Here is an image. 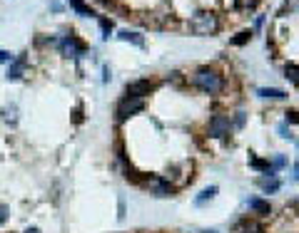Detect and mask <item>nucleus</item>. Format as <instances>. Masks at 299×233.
Segmentation results:
<instances>
[{"instance_id": "nucleus-1", "label": "nucleus", "mask_w": 299, "mask_h": 233, "mask_svg": "<svg viewBox=\"0 0 299 233\" xmlns=\"http://www.w3.org/2000/svg\"><path fill=\"white\" fill-rule=\"evenodd\" d=\"M192 85H195L197 90H202L205 94H217V92H222L224 80H222V75H220L217 70H212V67H200V70L192 75Z\"/></svg>"}, {"instance_id": "nucleus-2", "label": "nucleus", "mask_w": 299, "mask_h": 233, "mask_svg": "<svg viewBox=\"0 0 299 233\" xmlns=\"http://www.w3.org/2000/svg\"><path fill=\"white\" fill-rule=\"evenodd\" d=\"M217 28H220V20H217V15H212V13H200V15H195L192 23H190V30H192L195 35H212V33H217Z\"/></svg>"}, {"instance_id": "nucleus-3", "label": "nucleus", "mask_w": 299, "mask_h": 233, "mask_svg": "<svg viewBox=\"0 0 299 233\" xmlns=\"http://www.w3.org/2000/svg\"><path fill=\"white\" fill-rule=\"evenodd\" d=\"M58 47L63 50V55H68V57H80V55H85V43L80 40V38H75V35H65L63 40H58Z\"/></svg>"}, {"instance_id": "nucleus-4", "label": "nucleus", "mask_w": 299, "mask_h": 233, "mask_svg": "<svg viewBox=\"0 0 299 233\" xmlns=\"http://www.w3.org/2000/svg\"><path fill=\"white\" fill-rule=\"evenodd\" d=\"M229 132H232V122H229L227 114H215V117L210 119V134H212L215 139H224Z\"/></svg>"}, {"instance_id": "nucleus-5", "label": "nucleus", "mask_w": 299, "mask_h": 233, "mask_svg": "<svg viewBox=\"0 0 299 233\" xmlns=\"http://www.w3.org/2000/svg\"><path fill=\"white\" fill-rule=\"evenodd\" d=\"M145 104H142V99H137V97H125L120 104H117V122H125L130 114H135V112H140Z\"/></svg>"}, {"instance_id": "nucleus-6", "label": "nucleus", "mask_w": 299, "mask_h": 233, "mask_svg": "<svg viewBox=\"0 0 299 233\" xmlns=\"http://www.w3.org/2000/svg\"><path fill=\"white\" fill-rule=\"evenodd\" d=\"M152 90H155V82H150V80H137V82H130V85H127V97L142 99L145 94H150Z\"/></svg>"}, {"instance_id": "nucleus-7", "label": "nucleus", "mask_w": 299, "mask_h": 233, "mask_svg": "<svg viewBox=\"0 0 299 233\" xmlns=\"http://www.w3.org/2000/svg\"><path fill=\"white\" fill-rule=\"evenodd\" d=\"M25 62H28L25 55H20L18 60H13L10 67H8V80H20V77H23V67H25Z\"/></svg>"}, {"instance_id": "nucleus-8", "label": "nucleus", "mask_w": 299, "mask_h": 233, "mask_svg": "<svg viewBox=\"0 0 299 233\" xmlns=\"http://www.w3.org/2000/svg\"><path fill=\"white\" fill-rule=\"evenodd\" d=\"M259 186H262L267 193H274V191H279V179H277L274 174H267L264 179H259Z\"/></svg>"}, {"instance_id": "nucleus-9", "label": "nucleus", "mask_w": 299, "mask_h": 233, "mask_svg": "<svg viewBox=\"0 0 299 233\" xmlns=\"http://www.w3.org/2000/svg\"><path fill=\"white\" fill-rule=\"evenodd\" d=\"M249 208H254V211H257V213H262V216H269V213H272L269 203H267V201H262V198H249Z\"/></svg>"}, {"instance_id": "nucleus-10", "label": "nucleus", "mask_w": 299, "mask_h": 233, "mask_svg": "<svg viewBox=\"0 0 299 233\" xmlns=\"http://www.w3.org/2000/svg\"><path fill=\"white\" fill-rule=\"evenodd\" d=\"M68 3H70V8H73L77 15H92V10L82 3V0H68Z\"/></svg>"}, {"instance_id": "nucleus-11", "label": "nucleus", "mask_w": 299, "mask_h": 233, "mask_svg": "<svg viewBox=\"0 0 299 233\" xmlns=\"http://www.w3.org/2000/svg\"><path fill=\"white\" fill-rule=\"evenodd\" d=\"M155 196H172V186L167 181H157L155 186Z\"/></svg>"}, {"instance_id": "nucleus-12", "label": "nucleus", "mask_w": 299, "mask_h": 233, "mask_svg": "<svg viewBox=\"0 0 299 233\" xmlns=\"http://www.w3.org/2000/svg\"><path fill=\"white\" fill-rule=\"evenodd\" d=\"M215 193H217V186H210V188H205V191H202V193L195 198V203H197V206H202V203H205L207 198H212Z\"/></svg>"}, {"instance_id": "nucleus-13", "label": "nucleus", "mask_w": 299, "mask_h": 233, "mask_svg": "<svg viewBox=\"0 0 299 233\" xmlns=\"http://www.w3.org/2000/svg\"><path fill=\"white\" fill-rule=\"evenodd\" d=\"M259 94H262V97H272V99H282V97H287L282 90H267V87H262Z\"/></svg>"}, {"instance_id": "nucleus-14", "label": "nucleus", "mask_w": 299, "mask_h": 233, "mask_svg": "<svg viewBox=\"0 0 299 233\" xmlns=\"http://www.w3.org/2000/svg\"><path fill=\"white\" fill-rule=\"evenodd\" d=\"M257 3H259V0H234V8H239V10H252V8H257Z\"/></svg>"}, {"instance_id": "nucleus-15", "label": "nucleus", "mask_w": 299, "mask_h": 233, "mask_svg": "<svg viewBox=\"0 0 299 233\" xmlns=\"http://www.w3.org/2000/svg\"><path fill=\"white\" fill-rule=\"evenodd\" d=\"M120 38H122V40H130V43H135V45H140V47L145 45V43H142V38H140L137 33H127V30H125V33H120Z\"/></svg>"}, {"instance_id": "nucleus-16", "label": "nucleus", "mask_w": 299, "mask_h": 233, "mask_svg": "<svg viewBox=\"0 0 299 233\" xmlns=\"http://www.w3.org/2000/svg\"><path fill=\"white\" fill-rule=\"evenodd\" d=\"M287 80H292L294 85H299V67L297 65H287Z\"/></svg>"}, {"instance_id": "nucleus-17", "label": "nucleus", "mask_w": 299, "mask_h": 233, "mask_svg": "<svg viewBox=\"0 0 299 233\" xmlns=\"http://www.w3.org/2000/svg\"><path fill=\"white\" fill-rule=\"evenodd\" d=\"M249 38H252V33H247V30H244V33H239V35H237V38L232 40V45H244V43H247Z\"/></svg>"}, {"instance_id": "nucleus-18", "label": "nucleus", "mask_w": 299, "mask_h": 233, "mask_svg": "<svg viewBox=\"0 0 299 233\" xmlns=\"http://www.w3.org/2000/svg\"><path fill=\"white\" fill-rule=\"evenodd\" d=\"M100 28H102L105 38H110V33H112V23H110V20H100Z\"/></svg>"}, {"instance_id": "nucleus-19", "label": "nucleus", "mask_w": 299, "mask_h": 233, "mask_svg": "<svg viewBox=\"0 0 299 233\" xmlns=\"http://www.w3.org/2000/svg\"><path fill=\"white\" fill-rule=\"evenodd\" d=\"M244 233H262V228H259L257 223H247V226H244Z\"/></svg>"}, {"instance_id": "nucleus-20", "label": "nucleus", "mask_w": 299, "mask_h": 233, "mask_svg": "<svg viewBox=\"0 0 299 233\" xmlns=\"http://www.w3.org/2000/svg\"><path fill=\"white\" fill-rule=\"evenodd\" d=\"M287 122H299V114L297 112H287Z\"/></svg>"}, {"instance_id": "nucleus-21", "label": "nucleus", "mask_w": 299, "mask_h": 233, "mask_svg": "<svg viewBox=\"0 0 299 233\" xmlns=\"http://www.w3.org/2000/svg\"><path fill=\"white\" fill-rule=\"evenodd\" d=\"M0 60H3V62H8V60H10V62H13V55H8L5 50H0Z\"/></svg>"}, {"instance_id": "nucleus-22", "label": "nucleus", "mask_w": 299, "mask_h": 233, "mask_svg": "<svg viewBox=\"0 0 299 233\" xmlns=\"http://www.w3.org/2000/svg\"><path fill=\"white\" fill-rule=\"evenodd\" d=\"M5 218H8V208L0 206V223H5Z\"/></svg>"}, {"instance_id": "nucleus-23", "label": "nucleus", "mask_w": 299, "mask_h": 233, "mask_svg": "<svg viewBox=\"0 0 299 233\" xmlns=\"http://www.w3.org/2000/svg\"><path fill=\"white\" fill-rule=\"evenodd\" d=\"M97 3H102V5H110V0H97Z\"/></svg>"}, {"instance_id": "nucleus-24", "label": "nucleus", "mask_w": 299, "mask_h": 233, "mask_svg": "<svg viewBox=\"0 0 299 233\" xmlns=\"http://www.w3.org/2000/svg\"><path fill=\"white\" fill-rule=\"evenodd\" d=\"M28 233H40V231H35V228H30V231H28Z\"/></svg>"}]
</instances>
